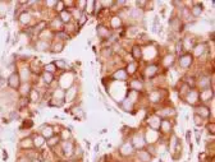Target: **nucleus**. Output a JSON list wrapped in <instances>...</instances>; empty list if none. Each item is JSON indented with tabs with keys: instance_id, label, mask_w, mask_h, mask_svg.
Listing matches in <instances>:
<instances>
[{
	"instance_id": "1",
	"label": "nucleus",
	"mask_w": 215,
	"mask_h": 162,
	"mask_svg": "<svg viewBox=\"0 0 215 162\" xmlns=\"http://www.w3.org/2000/svg\"><path fill=\"white\" fill-rule=\"evenodd\" d=\"M8 84L9 87L13 89H18L21 87V75L18 73H12L8 78Z\"/></svg>"
},
{
	"instance_id": "2",
	"label": "nucleus",
	"mask_w": 215,
	"mask_h": 162,
	"mask_svg": "<svg viewBox=\"0 0 215 162\" xmlns=\"http://www.w3.org/2000/svg\"><path fill=\"white\" fill-rule=\"evenodd\" d=\"M121 155L122 156H131V155H133V146L131 144V143H128V142H126L121 147Z\"/></svg>"
},
{
	"instance_id": "3",
	"label": "nucleus",
	"mask_w": 215,
	"mask_h": 162,
	"mask_svg": "<svg viewBox=\"0 0 215 162\" xmlns=\"http://www.w3.org/2000/svg\"><path fill=\"white\" fill-rule=\"evenodd\" d=\"M191 63H192V56L191 55H183L182 58L179 59V65L182 66V68H188V66L191 65Z\"/></svg>"
},
{
	"instance_id": "4",
	"label": "nucleus",
	"mask_w": 215,
	"mask_h": 162,
	"mask_svg": "<svg viewBox=\"0 0 215 162\" xmlns=\"http://www.w3.org/2000/svg\"><path fill=\"white\" fill-rule=\"evenodd\" d=\"M41 135L44 138H50L52 135V128L50 125H44L41 128Z\"/></svg>"
},
{
	"instance_id": "5",
	"label": "nucleus",
	"mask_w": 215,
	"mask_h": 162,
	"mask_svg": "<svg viewBox=\"0 0 215 162\" xmlns=\"http://www.w3.org/2000/svg\"><path fill=\"white\" fill-rule=\"evenodd\" d=\"M35 47H36V50H39V51H45L49 49V44H47L46 41H37Z\"/></svg>"
},
{
	"instance_id": "6",
	"label": "nucleus",
	"mask_w": 215,
	"mask_h": 162,
	"mask_svg": "<svg viewBox=\"0 0 215 162\" xmlns=\"http://www.w3.org/2000/svg\"><path fill=\"white\" fill-rule=\"evenodd\" d=\"M31 21V16H30V13H26V12H23L21 16H19V22L22 23V25H27L28 22Z\"/></svg>"
},
{
	"instance_id": "7",
	"label": "nucleus",
	"mask_w": 215,
	"mask_h": 162,
	"mask_svg": "<svg viewBox=\"0 0 215 162\" xmlns=\"http://www.w3.org/2000/svg\"><path fill=\"white\" fill-rule=\"evenodd\" d=\"M63 151H64L65 155H70V153H72V151H73V146H72L70 142L65 140V142L63 143Z\"/></svg>"
},
{
	"instance_id": "8",
	"label": "nucleus",
	"mask_w": 215,
	"mask_h": 162,
	"mask_svg": "<svg viewBox=\"0 0 215 162\" xmlns=\"http://www.w3.org/2000/svg\"><path fill=\"white\" fill-rule=\"evenodd\" d=\"M137 155H138V157H140V160H141L142 162H150V155H149V152L140 151Z\"/></svg>"
},
{
	"instance_id": "9",
	"label": "nucleus",
	"mask_w": 215,
	"mask_h": 162,
	"mask_svg": "<svg viewBox=\"0 0 215 162\" xmlns=\"http://www.w3.org/2000/svg\"><path fill=\"white\" fill-rule=\"evenodd\" d=\"M46 28V23L45 22H40L39 25H36L35 27L32 28V31L35 32V33H40V32H42Z\"/></svg>"
},
{
	"instance_id": "10",
	"label": "nucleus",
	"mask_w": 215,
	"mask_h": 162,
	"mask_svg": "<svg viewBox=\"0 0 215 162\" xmlns=\"http://www.w3.org/2000/svg\"><path fill=\"white\" fill-rule=\"evenodd\" d=\"M131 88L132 89H135V91H141V89L143 88V84L142 82H138V80H132L131 82Z\"/></svg>"
},
{
	"instance_id": "11",
	"label": "nucleus",
	"mask_w": 215,
	"mask_h": 162,
	"mask_svg": "<svg viewBox=\"0 0 215 162\" xmlns=\"http://www.w3.org/2000/svg\"><path fill=\"white\" fill-rule=\"evenodd\" d=\"M30 100L32 102H36L40 100V93L36 91V89H31L30 91Z\"/></svg>"
},
{
	"instance_id": "12",
	"label": "nucleus",
	"mask_w": 215,
	"mask_h": 162,
	"mask_svg": "<svg viewBox=\"0 0 215 162\" xmlns=\"http://www.w3.org/2000/svg\"><path fill=\"white\" fill-rule=\"evenodd\" d=\"M61 18H60V21L63 22V23H68V22H70V18H72V16H70V13L69 12H61Z\"/></svg>"
},
{
	"instance_id": "13",
	"label": "nucleus",
	"mask_w": 215,
	"mask_h": 162,
	"mask_svg": "<svg viewBox=\"0 0 215 162\" xmlns=\"http://www.w3.org/2000/svg\"><path fill=\"white\" fill-rule=\"evenodd\" d=\"M161 130H163V133H168V132H170V129H172V125H170V123L168 121V120H164V121H161Z\"/></svg>"
},
{
	"instance_id": "14",
	"label": "nucleus",
	"mask_w": 215,
	"mask_h": 162,
	"mask_svg": "<svg viewBox=\"0 0 215 162\" xmlns=\"http://www.w3.org/2000/svg\"><path fill=\"white\" fill-rule=\"evenodd\" d=\"M190 13H192L193 17H199L200 14L202 13V5H195V7L192 8V10H191Z\"/></svg>"
},
{
	"instance_id": "15",
	"label": "nucleus",
	"mask_w": 215,
	"mask_h": 162,
	"mask_svg": "<svg viewBox=\"0 0 215 162\" xmlns=\"http://www.w3.org/2000/svg\"><path fill=\"white\" fill-rule=\"evenodd\" d=\"M21 147L22 148H32L33 147V142H32V139H30V138H27V139H23L22 142H21Z\"/></svg>"
},
{
	"instance_id": "16",
	"label": "nucleus",
	"mask_w": 215,
	"mask_h": 162,
	"mask_svg": "<svg viewBox=\"0 0 215 162\" xmlns=\"http://www.w3.org/2000/svg\"><path fill=\"white\" fill-rule=\"evenodd\" d=\"M97 33H99L100 37H108V36H109L108 28H105V27H103V26H100V27L97 28Z\"/></svg>"
},
{
	"instance_id": "17",
	"label": "nucleus",
	"mask_w": 215,
	"mask_h": 162,
	"mask_svg": "<svg viewBox=\"0 0 215 162\" xmlns=\"http://www.w3.org/2000/svg\"><path fill=\"white\" fill-rule=\"evenodd\" d=\"M150 100H151V102H159L160 101V93H159V91L151 92L150 93Z\"/></svg>"
},
{
	"instance_id": "18",
	"label": "nucleus",
	"mask_w": 215,
	"mask_h": 162,
	"mask_svg": "<svg viewBox=\"0 0 215 162\" xmlns=\"http://www.w3.org/2000/svg\"><path fill=\"white\" fill-rule=\"evenodd\" d=\"M46 143H47V146L49 147H54L55 144H58L59 143V137H50L49 140H46Z\"/></svg>"
},
{
	"instance_id": "19",
	"label": "nucleus",
	"mask_w": 215,
	"mask_h": 162,
	"mask_svg": "<svg viewBox=\"0 0 215 162\" xmlns=\"http://www.w3.org/2000/svg\"><path fill=\"white\" fill-rule=\"evenodd\" d=\"M33 146H36V147H40L42 143H44V137L42 135H37V137H35L33 138Z\"/></svg>"
},
{
	"instance_id": "20",
	"label": "nucleus",
	"mask_w": 215,
	"mask_h": 162,
	"mask_svg": "<svg viewBox=\"0 0 215 162\" xmlns=\"http://www.w3.org/2000/svg\"><path fill=\"white\" fill-rule=\"evenodd\" d=\"M114 78H119L121 80H124L127 78V73L124 70H118L115 74H114Z\"/></svg>"
},
{
	"instance_id": "21",
	"label": "nucleus",
	"mask_w": 215,
	"mask_h": 162,
	"mask_svg": "<svg viewBox=\"0 0 215 162\" xmlns=\"http://www.w3.org/2000/svg\"><path fill=\"white\" fill-rule=\"evenodd\" d=\"M42 79H44V82H45L46 84H50L54 78H52V74H50V73H45L44 75H42Z\"/></svg>"
},
{
	"instance_id": "22",
	"label": "nucleus",
	"mask_w": 215,
	"mask_h": 162,
	"mask_svg": "<svg viewBox=\"0 0 215 162\" xmlns=\"http://www.w3.org/2000/svg\"><path fill=\"white\" fill-rule=\"evenodd\" d=\"M55 69H56V66H55L54 63L47 64V65L45 66V71H46V73H50V74H52V71H55Z\"/></svg>"
},
{
	"instance_id": "23",
	"label": "nucleus",
	"mask_w": 215,
	"mask_h": 162,
	"mask_svg": "<svg viewBox=\"0 0 215 162\" xmlns=\"http://www.w3.org/2000/svg\"><path fill=\"white\" fill-rule=\"evenodd\" d=\"M132 52H133V56H135L136 59H140V58H141V49H140L138 46H135V47H133Z\"/></svg>"
},
{
	"instance_id": "24",
	"label": "nucleus",
	"mask_w": 215,
	"mask_h": 162,
	"mask_svg": "<svg viewBox=\"0 0 215 162\" xmlns=\"http://www.w3.org/2000/svg\"><path fill=\"white\" fill-rule=\"evenodd\" d=\"M169 25H170V27L173 28V30H178V28H179V26H178V19H177V18H173V19L169 22Z\"/></svg>"
},
{
	"instance_id": "25",
	"label": "nucleus",
	"mask_w": 215,
	"mask_h": 162,
	"mask_svg": "<svg viewBox=\"0 0 215 162\" xmlns=\"http://www.w3.org/2000/svg\"><path fill=\"white\" fill-rule=\"evenodd\" d=\"M30 91H31V89H30V84H23L22 85V91L21 92H22L23 96H25V94H30Z\"/></svg>"
},
{
	"instance_id": "26",
	"label": "nucleus",
	"mask_w": 215,
	"mask_h": 162,
	"mask_svg": "<svg viewBox=\"0 0 215 162\" xmlns=\"http://www.w3.org/2000/svg\"><path fill=\"white\" fill-rule=\"evenodd\" d=\"M54 64L56 66V69H63L64 66H65V61L64 60H56Z\"/></svg>"
},
{
	"instance_id": "27",
	"label": "nucleus",
	"mask_w": 215,
	"mask_h": 162,
	"mask_svg": "<svg viewBox=\"0 0 215 162\" xmlns=\"http://www.w3.org/2000/svg\"><path fill=\"white\" fill-rule=\"evenodd\" d=\"M190 16H191L190 9H188V8H182V17L186 18V19H188Z\"/></svg>"
},
{
	"instance_id": "28",
	"label": "nucleus",
	"mask_w": 215,
	"mask_h": 162,
	"mask_svg": "<svg viewBox=\"0 0 215 162\" xmlns=\"http://www.w3.org/2000/svg\"><path fill=\"white\" fill-rule=\"evenodd\" d=\"M199 110H201L200 112L202 114V116H205V117H208L209 115H210V111H209V108L208 107H200Z\"/></svg>"
},
{
	"instance_id": "29",
	"label": "nucleus",
	"mask_w": 215,
	"mask_h": 162,
	"mask_svg": "<svg viewBox=\"0 0 215 162\" xmlns=\"http://www.w3.org/2000/svg\"><path fill=\"white\" fill-rule=\"evenodd\" d=\"M136 70V64H130L127 66V73H135Z\"/></svg>"
},
{
	"instance_id": "30",
	"label": "nucleus",
	"mask_w": 215,
	"mask_h": 162,
	"mask_svg": "<svg viewBox=\"0 0 215 162\" xmlns=\"http://www.w3.org/2000/svg\"><path fill=\"white\" fill-rule=\"evenodd\" d=\"M195 124H196V125H201V124H202V117L199 116L197 114L195 115Z\"/></svg>"
},
{
	"instance_id": "31",
	"label": "nucleus",
	"mask_w": 215,
	"mask_h": 162,
	"mask_svg": "<svg viewBox=\"0 0 215 162\" xmlns=\"http://www.w3.org/2000/svg\"><path fill=\"white\" fill-rule=\"evenodd\" d=\"M56 37H61V40H65V39H68V36H67L64 32H58V33H56Z\"/></svg>"
},
{
	"instance_id": "32",
	"label": "nucleus",
	"mask_w": 215,
	"mask_h": 162,
	"mask_svg": "<svg viewBox=\"0 0 215 162\" xmlns=\"http://www.w3.org/2000/svg\"><path fill=\"white\" fill-rule=\"evenodd\" d=\"M49 103L51 105V106H61V105H63V101H56V102L55 101H50Z\"/></svg>"
},
{
	"instance_id": "33",
	"label": "nucleus",
	"mask_w": 215,
	"mask_h": 162,
	"mask_svg": "<svg viewBox=\"0 0 215 162\" xmlns=\"http://www.w3.org/2000/svg\"><path fill=\"white\" fill-rule=\"evenodd\" d=\"M119 23H121V22H119L118 18H115V19H113V26H117V25L119 26Z\"/></svg>"
},
{
	"instance_id": "34",
	"label": "nucleus",
	"mask_w": 215,
	"mask_h": 162,
	"mask_svg": "<svg viewBox=\"0 0 215 162\" xmlns=\"http://www.w3.org/2000/svg\"><path fill=\"white\" fill-rule=\"evenodd\" d=\"M63 135H64L65 138H68V137L70 135V133H69V132H67V130H64V132H63Z\"/></svg>"
},
{
	"instance_id": "35",
	"label": "nucleus",
	"mask_w": 215,
	"mask_h": 162,
	"mask_svg": "<svg viewBox=\"0 0 215 162\" xmlns=\"http://www.w3.org/2000/svg\"><path fill=\"white\" fill-rule=\"evenodd\" d=\"M190 137H191L190 132H187V134H186V139H187V142H188V143H190Z\"/></svg>"
},
{
	"instance_id": "36",
	"label": "nucleus",
	"mask_w": 215,
	"mask_h": 162,
	"mask_svg": "<svg viewBox=\"0 0 215 162\" xmlns=\"http://www.w3.org/2000/svg\"><path fill=\"white\" fill-rule=\"evenodd\" d=\"M7 158H8V155H7V152H4V160L7 161Z\"/></svg>"
},
{
	"instance_id": "37",
	"label": "nucleus",
	"mask_w": 215,
	"mask_h": 162,
	"mask_svg": "<svg viewBox=\"0 0 215 162\" xmlns=\"http://www.w3.org/2000/svg\"><path fill=\"white\" fill-rule=\"evenodd\" d=\"M42 162H46V161H42Z\"/></svg>"
},
{
	"instance_id": "38",
	"label": "nucleus",
	"mask_w": 215,
	"mask_h": 162,
	"mask_svg": "<svg viewBox=\"0 0 215 162\" xmlns=\"http://www.w3.org/2000/svg\"><path fill=\"white\" fill-rule=\"evenodd\" d=\"M68 162H70V161H68Z\"/></svg>"
}]
</instances>
